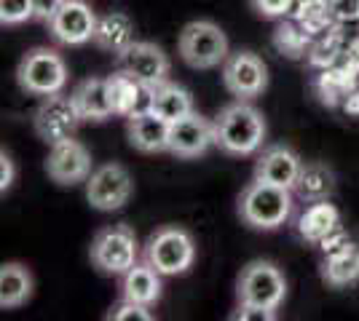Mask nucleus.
<instances>
[{
	"label": "nucleus",
	"mask_w": 359,
	"mask_h": 321,
	"mask_svg": "<svg viewBox=\"0 0 359 321\" xmlns=\"http://www.w3.org/2000/svg\"><path fill=\"white\" fill-rule=\"evenodd\" d=\"M97 19L100 16L91 11L89 3L83 0H65L62 8L48 22V30L54 35V41H60L62 46H83L94 41L97 30Z\"/></svg>",
	"instance_id": "9b49d317"
},
{
	"label": "nucleus",
	"mask_w": 359,
	"mask_h": 321,
	"mask_svg": "<svg viewBox=\"0 0 359 321\" xmlns=\"http://www.w3.org/2000/svg\"><path fill=\"white\" fill-rule=\"evenodd\" d=\"M212 145H215V121L198 115L196 110L172 123V131H169V153L172 155L198 158L207 153Z\"/></svg>",
	"instance_id": "4468645a"
},
{
	"label": "nucleus",
	"mask_w": 359,
	"mask_h": 321,
	"mask_svg": "<svg viewBox=\"0 0 359 321\" xmlns=\"http://www.w3.org/2000/svg\"><path fill=\"white\" fill-rule=\"evenodd\" d=\"M145 260L161 276L185 273L196 260V244L191 233L177 225L158 228L145 244Z\"/></svg>",
	"instance_id": "423d86ee"
},
{
	"label": "nucleus",
	"mask_w": 359,
	"mask_h": 321,
	"mask_svg": "<svg viewBox=\"0 0 359 321\" xmlns=\"http://www.w3.org/2000/svg\"><path fill=\"white\" fill-rule=\"evenodd\" d=\"M292 193L306 204L327 201L335 193V171L327 164H303Z\"/></svg>",
	"instance_id": "412c9836"
},
{
	"label": "nucleus",
	"mask_w": 359,
	"mask_h": 321,
	"mask_svg": "<svg viewBox=\"0 0 359 321\" xmlns=\"http://www.w3.org/2000/svg\"><path fill=\"white\" fill-rule=\"evenodd\" d=\"M322 278H325V284L335 287V290L359 281V244L351 241L341 252L327 255L322 262Z\"/></svg>",
	"instance_id": "b1692460"
},
{
	"label": "nucleus",
	"mask_w": 359,
	"mask_h": 321,
	"mask_svg": "<svg viewBox=\"0 0 359 321\" xmlns=\"http://www.w3.org/2000/svg\"><path fill=\"white\" fill-rule=\"evenodd\" d=\"M351 244V241H348V233H346L344 228H341V225H338V228H332L327 233V236H325V238H322V241H319V249H322V255H325V257H327V255H335V252H341V249H344V246H348Z\"/></svg>",
	"instance_id": "473e14b6"
},
{
	"label": "nucleus",
	"mask_w": 359,
	"mask_h": 321,
	"mask_svg": "<svg viewBox=\"0 0 359 321\" xmlns=\"http://www.w3.org/2000/svg\"><path fill=\"white\" fill-rule=\"evenodd\" d=\"M27 19H35V0H0V22L6 27L25 24Z\"/></svg>",
	"instance_id": "c85d7f7f"
},
{
	"label": "nucleus",
	"mask_w": 359,
	"mask_h": 321,
	"mask_svg": "<svg viewBox=\"0 0 359 321\" xmlns=\"http://www.w3.org/2000/svg\"><path fill=\"white\" fill-rule=\"evenodd\" d=\"M62 3L65 0H35V19H41V22H51L54 14L62 8Z\"/></svg>",
	"instance_id": "f704fd0d"
},
{
	"label": "nucleus",
	"mask_w": 359,
	"mask_h": 321,
	"mask_svg": "<svg viewBox=\"0 0 359 321\" xmlns=\"http://www.w3.org/2000/svg\"><path fill=\"white\" fill-rule=\"evenodd\" d=\"M236 297L247 306H260L276 311L287 297L285 273L266 260H255L247 268H241L239 281H236Z\"/></svg>",
	"instance_id": "0eeeda50"
},
{
	"label": "nucleus",
	"mask_w": 359,
	"mask_h": 321,
	"mask_svg": "<svg viewBox=\"0 0 359 321\" xmlns=\"http://www.w3.org/2000/svg\"><path fill=\"white\" fill-rule=\"evenodd\" d=\"M220 76H223V86L228 89V94H233L239 99H255L269 86V67L252 51L228 54Z\"/></svg>",
	"instance_id": "1a4fd4ad"
},
{
	"label": "nucleus",
	"mask_w": 359,
	"mask_h": 321,
	"mask_svg": "<svg viewBox=\"0 0 359 321\" xmlns=\"http://www.w3.org/2000/svg\"><path fill=\"white\" fill-rule=\"evenodd\" d=\"M135 193L132 174L121 164H105L97 166L86 180V199L100 212H116Z\"/></svg>",
	"instance_id": "9d476101"
},
{
	"label": "nucleus",
	"mask_w": 359,
	"mask_h": 321,
	"mask_svg": "<svg viewBox=\"0 0 359 321\" xmlns=\"http://www.w3.org/2000/svg\"><path fill=\"white\" fill-rule=\"evenodd\" d=\"M169 131H172V123L161 118L158 113H153V110L132 115L126 123L129 145L140 153H164V150H169Z\"/></svg>",
	"instance_id": "dca6fc26"
},
{
	"label": "nucleus",
	"mask_w": 359,
	"mask_h": 321,
	"mask_svg": "<svg viewBox=\"0 0 359 321\" xmlns=\"http://www.w3.org/2000/svg\"><path fill=\"white\" fill-rule=\"evenodd\" d=\"M169 57L161 48L148 41H135L129 48H123L118 54V70L126 76L137 78L148 86H158L169 80Z\"/></svg>",
	"instance_id": "ddd939ff"
},
{
	"label": "nucleus",
	"mask_w": 359,
	"mask_h": 321,
	"mask_svg": "<svg viewBox=\"0 0 359 321\" xmlns=\"http://www.w3.org/2000/svg\"><path fill=\"white\" fill-rule=\"evenodd\" d=\"M32 297V273L19 265V262H6L0 268V308L11 311V308L25 306Z\"/></svg>",
	"instance_id": "4be33fe9"
},
{
	"label": "nucleus",
	"mask_w": 359,
	"mask_h": 321,
	"mask_svg": "<svg viewBox=\"0 0 359 321\" xmlns=\"http://www.w3.org/2000/svg\"><path fill=\"white\" fill-rule=\"evenodd\" d=\"M303 161L298 158L295 150H290L287 145H271L263 153L257 155L255 164V177L271 185H282V187H295Z\"/></svg>",
	"instance_id": "2eb2a0df"
},
{
	"label": "nucleus",
	"mask_w": 359,
	"mask_h": 321,
	"mask_svg": "<svg viewBox=\"0 0 359 321\" xmlns=\"http://www.w3.org/2000/svg\"><path fill=\"white\" fill-rule=\"evenodd\" d=\"M327 3H330V14H332V22H335V24L359 19V0H327Z\"/></svg>",
	"instance_id": "2f4dec72"
},
{
	"label": "nucleus",
	"mask_w": 359,
	"mask_h": 321,
	"mask_svg": "<svg viewBox=\"0 0 359 321\" xmlns=\"http://www.w3.org/2000/svg\"><path fill=\"white\" fill-rule=\"evenodd\" d=\"M177 51L188 67L212 70L228 59V38L215 22L198 19L182 27L177 38Z\"/></svg>",
	"instance_id": "7ed1b4c3"
},
{
	"label": "nucleus",
	"mask_w": 359,
	"mask_h": 321,
	"mask_svg": "<svg viewBox=\"0 0 359 321\" xmlns=\"http://www.w3.org/2000/svg\"><path fill=\"white\" fill-rule=\"evenodd\" d=\"M16 80L27 94L51 97L67 86V64L54 48H32L19 62Z\"/></svg>",
	"instance_id": "39448f33"
},
{
	"label": "nucleus",
	"mask_w": 359,
	"mask_h": 321,
	"mask_svg": "<svg viewBox=\"0 0 359 321\" xmlns=\"http://www.w3.org/2000/svg\"><path fill=\"white\" fill-rule=\"evenodd\" d=\"M250 3L263 19H282L292 8V0H250Z\"/></svg>",
	"instance_id": "7c9ffc66"
},
{
	"label": "nucleus",
	"mask_w": 359,
	"mask_h": 321,
	"mask_svg": "<svg viewBox=\"0 0 359 321\" xmlns=\"http://www.w3.org/2000/svg\"><path fill=\"white\" fill-rule=\"evenodd\" d=\"M241 220L257 230L282 228L292 214V190L282 185L263 183L255 177L252 183L241 190L239 199Z\"/></svg>",
	"instance_id": "f03ea898"
},
{
	"label": "nucleus",
	"mask_w": 359,
	"mask_h": 321,
	"mask_svg": "<svg viewBox=\"0 0 359 321\" xmlns=\"http://www.w3.org/2000/svg\"><path fill=\"white\" fill-rule=\"evenodd\" d=\"M266 142V118L247 99L231 102L215 118V145L228 155H252Z\"/></svg>",
	"instance_id": "f257e3e1"
},
{
	"label": "nucleus",
	"mask_w": 359,
	"mask_h": 321,
	"mask_svg": "<svg viewBox=\"0 0 359 321\" xmlns=\"http://www.w3.org/2000/svg\"><path fill=\"white\" fill-rule=\"evenodd\" d=\"M81 121L83 118L75 107L73 97H65L62 92L43 97V102L38 105L35 115H32L35 134L43 139L46 145H57L62 139H70Z\"/></svg>",
	"instance_id": "6e6552de"
},
{
	"label": "nucleus",
	"mask_w": 359,
	"mask_h": 321,
	"mask_svg": "<svg viewBox=\"0 0 359 321\" xmlns=\"http://www.w3.org/2000/svg\"><path fill=\"white\" fill-rule=\"evenodd\" d=\"M110 319H116V321H150L153 319V313H150V306L132 303V300H121L118 306L113 308Z\"/></svg>",
	"instance_id": "c756f323"
},
{
	"label": "nucleus",
	"mask_w": 359,
	"mask_h": 321,
	"mask_svg": "<svg viewBox=\"0 0 359 321\" xmlns=\"http://www.w3.org/2000/svg\"><path fill=\"white\" fill-rule=\"evenodd\" d=\"M357 86H359V73H357Z\"/></svg>",
	"instance_id": "4c0bfd02"
},
{
	"label": "nucleus",
	"mask_w": 359,
	"mask_h": 321,
	"mask_svg": "<svg viewBox=\"0 0 359 321\" xmlns=\"http://www.w3.org/2000/svg\"><path fill=\"white\" fill-rule=\"evenodd\" d=\"M140 244L135 230L129 225H107L91 241L89 257L97 271L107 276H123L132 265H137Z\"/></svg>",
	"instance_id": "20e7f679"
},
{
	"label": "nucleus",
	"mask_w": 359,
	"mask_h": 321,
	"mask_svg": "<svg viewBox=\"0 0 359 321\" xmlns=\"http://www.w3.org/2000/svg\"><path fill=\"white\" fill-rule=\"evenodd\" d=\"M110 80V97H113V107H116V115L123 118H132L140 113H148L153 110V86L137 80V78L126 76V73H116V76L107 78Z\"/></svg>",
	"instance_id": "f3484780"
},
{
	"label": "nucleus",
	"mask_w": 359,
	"mask_h": 321,
	"mask_svg": "<svg viewBox=\"0 0 359 321\" xmlns=\"http://www.w3.org/2000/svg\"><path fill=\"white\" fill-rule=\"evenodd\" d=\"M11 185H14V161H11V155L3 150L0 153V190L6 193Z\"/></svg>",
	"instance_id": "c9c22d12"
},
{
	"label": "nucleus",
	"mask_w": 359,
	"mask_h": 321,
	"mask_svg": "<svg viewBox=\"0 0 359 321\" xmlns=\"http://www.w3.org/2000/svg\"><path fill=\"white\" fill-rule=\"evenodd\" d=\"M341 110L348 118H359V86H354L351 92L346 94V99L341 102Z\"/></svg>",
	"instance_id": "e433bc0d"
},
{
	"label": "nucleus",
	"mask_w": 359,
	"mask_h": 321,
	"mask_svg": "<svg viewBox=\"0 0 359 321\" xmlns=\"http://www.w3.org/2000/svg\"><path fill=\"white\" fill-rule=\"evenodd\" d=\"M46 174L57 185L86 183L91 174V153L86 150V145H81L73 137L51 145L46 158Z\"/></svg>",
	"instance_id": "f8f14e48"
},
{
	"label": "nucleus",
	"mask_w": 359,
	"mask_h": 321,
	"mask_svg": "<svg viewBox=\"0 0 359 321\" xmlns=\"http://www.w3.org/2000/svg\"><path fill=\"white\" fill-rule=\"evenodd\" d=\"M94 43L118 57L123 48L135 43V22L123 11H110V14L97 19V30H94Z\"/></svg>",
	"instance_id": "6ab92c4d"
},
{
	"label": "nucleus",
	"mask_w": 359,
	"mask_h": 321,
	"mask_svg": "<svg viewBox=\"0 0 359 321\" xmlns=\"http://www.w3.org/2000/svg\"><path fill=\"white\" fill-rule=\"evenodd\" d=\"M153 113H158L169 123L180 121L182 115L194 113V97L185 92L177 83H158L153 86Z\"/></svg>",
	"instance_id": "393cba45"
},
{
	"label": "nucleus",
	"mask_w": 359,
	"mask_h": 321,
	"mask_svg": "<svg viewBox=\"0 0 359 321\" xmlns=\"http://www.w3.org/2000/svg\"><path fill=\"white\" fill-rule=\"evenodd\" d=\"M123 300H132V303H142V306H153L158 297H161V273L150 265L148 260L132 265L126 273H123Z\"/></svg>",
	"instance_id": "aec40b11"
},
{
	"label": "nucleus",
	"mask_w": 359,
	"mask_h": 321,
	"mask_svg": "<svg viewBox=\"0 0 359 321\" xmlns=\"http://www.w3.org/2000/svg\"><path fill=\"white\" fill-rule=\"evenodd\" d=\"M231 319H241V321H273V319H276V313H273V311H269V308L239 303L236 313H231Z\"/></svg>",
	"instance_id": "72a5a7b5"
},
{
	"label": "nucleus",
	"mask_w": 359,
	"mask_h": 321,
	"mask_svg": "<svg viewBox=\"0 0 359 321\" xmlns=\"http://www.w3.org/2000/svg\"><path fill=\"white\" fill-rule=\"evenodd\" d=\"M341 225V214L327 201H314L306 212L298 217V233L303 241L309 244H319L332 228Z\"/></svg>",
	"instance_id": "5701e85b"
},
{
	"label": "nucleus",
	"mask_w": 359,
	"mask_h": 321,
	"mask_svg": "<svg viewBox=\"0 0 359 321\" xmlns=\"http://www.w3.org/2000/svg\"><path fill=\"white\" fill-rule=\"evenodd\" d=\"M357 86V78L351 76L348 70H344L341 64L319 70V76L314 80V92L322 99V105L327 107H341V102L346 99V94Z\"/></svg>",
	"instance_id": "a878e982"
},
{
	"label": "nucleus",
	"mask_w": 359,
	"mask_h": 321,
	"mask_svg": "<svg viewBox=\"0 0 359 321\" xmlns=\"http://www.w3.org/2000/svg\"><path fill=\"white\" fill-rule=\"evenodd\" d=\"M70 97H73V102L83 121H107L110 115H116L107 78H86V80H81Z\"/></svg>",
	"instance_id": "a211bd4d"
},
{
	"label": "nucleus",
	"mask_w": 359,
	"mask_h": 321,
	"mask_svg": "<svg viewBox=\"0 0 359 321\" xmlns=\"http://www.w3.org/2000/svg\"><path fill=\"white\" fill-rule=\"evenodd\" d=\"M311 35L303 30V24L285 16V22L273 30V48L287 57V59H303L309 54V46H311Z\"/></svg>",
	"instance_id": "bb28decb"
},
{
	"label": "nucleus",
	"mask_w": 359,
	"mask_h": 321,
	"mask_svg": "<svg viewBox=\"0 0 359 321\" xmlns=\"http://www.w3.org/2000/svg\"><path fill=\"white\" fill-rule=\"evenodd\" d=\"M344 41H341V35L335 32V27L327 32H322V35H316L314 41H311V46H309V54H306V59L311 67L316 70H327V67H335L338 59L344 57Z\"/></svg>",
	"instance_id": "cd10ccee"
}]
</instances>
